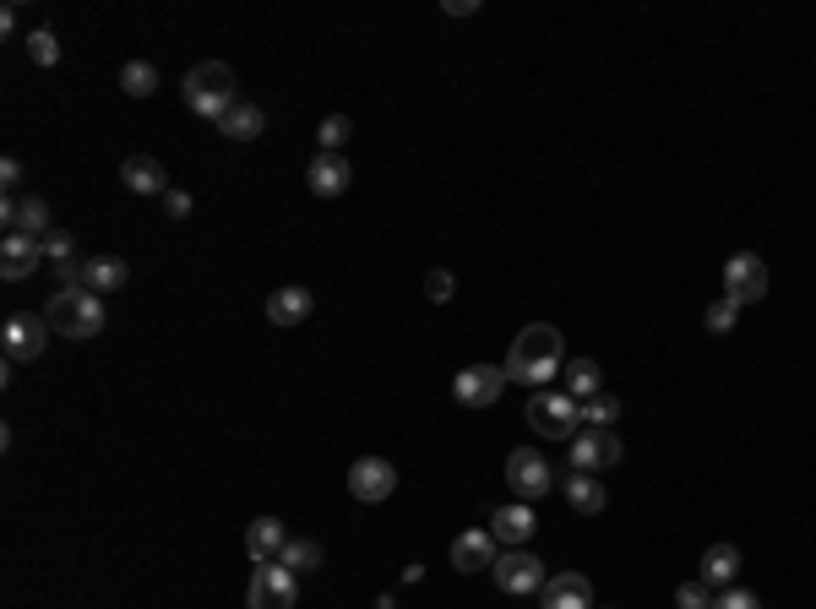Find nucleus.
<instances>
[{"mask_svg": "<svg viewBox=\"0 0 816 609\" xmlns=\"http://www.w3.org/2000/svg\"><path fill=\"white\" fill-rule=\"evenodd\" d=\"M501 370H507V381H518V386H550L556 370H566V343H561V332H556L550 321L523 327Z\"/></svg>", "mask_w": 816, "mask_h": 609, "instance_id": "f257e3e1", "label": "nucleus"}, {"mask_svg": "<svg viewBox=\"0 0 816 609\" xmlns=\"http://www.w3.org/2000/svg\"><path fill=\"white\" fill-rule=\"evenodd\" d=\"M496 587L501 593H539L550 576H545V560L534 555V549H507V555H496Z\"/></svg>", "mask_w": 816, "mask_h": 609, "instance_id": "6e6552de", "label": "nucleus"}, {"mask_svg": "<svg viewBox=\"0 0 816 609\" xmlns=\"http://www.w3.org/2000/svg\"><path fill=\"white\" fill-rule=\"evenodd\" d=\"M534 528H539V517H534L528 500H512V506H496V511H490V538L507 544V549H523V544L534 538Z\"/></svg>", "mask_w": 816, "mask_h": 609, "instance_id": "ddd939ff", "label": "nucleus"}, {"mask_svg": "<svg viewBox=\"0 0 816 609\" xmlns=\"http://www.w3.org/2000/svg\"><path fill=\"white\" fill-rule=\"evenodd\" d=\"M44 321L61 338H99L104 332V294H93V289H55V300L44 305Z\"/></svg>", "mask_w": 816, "mask_h": 609, "instance_id": "7ed1b4c3", "label": "nucleus"}, {"mask_svg": "<svg viewBox=\"0 0 816 609\" xmlns=\"http://www.w3.org/2000/svg\"><path fill=\"white\" fill-rule=\"evenodd\" d=\"M218 131H224V137H234V142H256V137L267 131V115H262L256 104H245V99H240V104L218 120Z\"/></svg>", "mask_w": 816, "mask_h": 609, "instance_id": "b1692460", "label": "nucleus"}, {"mask_svg": "<svg viewBox=\"0 0 816 609\" xmlns=\"http://www.w3.org/2000/svg\"><path fill=\"white\" fill-rule=\"evenodd\" d=\"M452 289H458V283H452V272H447V267L425 272V294H431L436 305H447V300H452Z\"/></svg>", "mask_w": 816, "mask_h": 609, "instance_id": "f704fd0d", "label": "nucleus"}, {"mask_svg": "<svg viewBox=\"0 0 816 609\" xmlns=\"http://www.w3.org/2000/svg\"><path fill=\"white\" fill-rule=\"evenodd\" d=\"M528 424L539 435H556V441H572L583 430V403L572 392H534L528 403Z\"/></svg>", "mask_w": 816, "mask_h": 609, "instance_id": "20e7f679", "label": "nucleus"}, {"mask_svg": "<svg viewBox=\"0 0 816 609\" xmlns=\"http://www.w3.org/2000/svg\"><path fill=\"white\" fill-rule=\"evenodd\" d=\"M561 490H566V500H572V511H583V517H599L604 506H610V495H604V484H599V473H566L561 479Z\"/></svg>", "mask_w": 816, "mask_h": 609, "instance_id": "4be33fe9", "label": "nucleus"}, {"mask_svg": "<svg viewBox=\"0 0 816 609\" xmlns=\"http://www.w3.org/2000/svg\"><path fill=\"white\" fill-rule=\"evenodd\" d=\"M392 490H397V468H392L386 457H359V462L348 468V495H354V500L381 506Z\"/></svg>", "mask_w": 816, "mask_h": 609, "instance_id": "f8f14e48", "label": "nucleus"}, {"mask_svg": "<svg viewBox=\"0 0 816 609\" xmlns=\"http://www.w3.org/2000/svg\"><path fill=\"white\" fill-rule=\"evenodd\" d=\"M120 180H126V191H137V196H169V175H164V164L148 158V153H131V158L120 164Z\"/></svg>", "mask_w": 816, "mask_h": 609, "instance_id": "f3484780", "label": "nucleus"}, {"mask_svg": "<svg viewBox=\"0 0 816 609\" xmlns=\"http://www.w3.org/2000/svg\"><path fill=\"white\" fill-rule=\"evenodd\" d=\"M251 609H294V571L283 560H267L251 571V593H245Z\"/></svg>", "mask_w": 816, "mask_h": 609, "instance_id": "1a4fd4ad", "label": "nucleus"}, {"mask_svg": "<svg viewBox=\"0 0 816 609\" xmlns=\"http://www.w3.org/2000/svg\"><path fill=\"white\" fill-rule=\"evenodd\" d=\"M126 278H131V267L120 256H93L82 267V289H93V294H115V289H126Z\"/></svg>", "mask_w": 816, "mask_h": 609, "instance_id": "5701e85b", "label": "nucleus"}, {"mask_svg": "<svg viewBox=\"0 0 816 609\" xmlns=\"http://www.w3.org/2000/svg\"><path fill=\"white\" fill-rule=\"evenodd\" d=\"M28 55H34V66H55L61 61V39L50 28H34L28 34Z\"/></svg>", "mask_w": 816, "mask_h": 609, "instance_id": "c756f323", "label": "nucleus"}, {"mask_svg": "<svg viewBox=\"0 0 816 609\" xmlns=\"http://www.w3.org/2000/svg\"><path fill=\"white\" fill-rule=\"evenodd\" d=\"M713 609H762V598L745 593V587H724V593L713 598Z\"/></svg>", "mask_w": 816, "mask_h": 609, "instance_id": "c9c22d12", "label": "nucleus"}, {"mask_svg": "<svg viewBox=\"0 0 816 609\" xmlns=\"http://www.w3.org/2000/svg\"><path fill=\"white\" fill-rule=\"evenodd\" d=\"M507 484H512V495L518 500H539V495H550L556 490V468L545 462V452H534V446H518L512 457H507Z\"/></svg>", "mask_w": 816, "mask_h": 609, "instance_id": "423d86ee", "label": "nucleus"}, {"mask_svg": "<svg viewBox=\"0 0 816 609\" xmlns=\"http://www.w3.org/2000/svg\"><path fill=\"white\" fill-rule=\"evenodd\" d=\"M283 544H289V533H283V522H278V517H256V522L245 528V555H251L256 566L278 560V555H283Z\"/></svg>", "mask_w": 816, "mask_h": 609, "instance_id": "aec40b11", "label": "nucleus"}, {"mask_svg": "<svg viewBox=\"0 0 816 609\" xmlns=\"http://www.w3.org/2000/svg\"><path fill=\"white\" fill-rule=\"evenodd\" d=\"M735 321H740V305H735L729 294H724L718 305H707V316H702V327H707V332H729Z\"/></svg>", "mask_w": 816, "mask_h": 609, "instance_id": "2f4dec72", "label": "nucleus"}, {"mask_svg": "<svg viewBox=\"0 0 816 609\" xmlns=\"http://www.w3.org/2000/svg\"><path fill=\"white\" fill-rule=\"evenodd\" d=\"M0 180L17 186V180H23V158H0Z\"/></svg>", "mask_w": 816, "mask_h": 609, "instance_id": "4c0bfd02", "label": "nucleus"}, {"mask_svg": "<svg viewBox=\"0 0 816 609\" xmlns=\"http://www.w3.org/2000/svg\"><path fill=\"white\" fill-rule=\"evenodd\" d=\"M120 88H126L131 99H148V93L158 88V66H153V61H131V66L120 72Z\"/></svg>", "mask_w": 816, "mask_h": 609, "instance_id": "cd10ccee", "label": "nucleus"}, {"mask_svg": "<svg viewBox=\"0 0 816 609\" xmlns=\"http://www.w3.org/2000/svg\"><path fill=\"white\" fill-rule=\"evenodd\" d=\"M0 34H17V7H0Z\"/></svg>", "mask_w": 816, "mask_h": 609, "instance_id": "ea45409f", "label": "nucleus"}, {"mask_svg": "<svg viewBox=\"0 0 816 609\" xmlns=\"http://www.w3.org/2000/svg\"><path fill=\"white\" fill-rule=\"evenodd\" d=\"M545 609H594V587L583 571H556L545 587H539Z\"/></svg>", "mask_w": 816, "mask_h": 609, "instance_id": "2eb2a0df", "label": "nucleus"}, {"mask_svg": "<svg viewBox=\"0 0 816 609\" xmlns=\"http://www.w3.org/2000/svg\"><path fill=\"white\" fill-rule=\"evenodd\" d=\"M724 294H729L735 305L762 300V294H767V262H762L756 251H735V256L724 262Z\"/></svg>", "mask_w": 816, "mask_h": 609, "instance_id": "0eeeda50", "label": "nucleus"}, {"mask_svg": "<svg viewBox=\"0 0 816 609\" xmlns=\"http://www.w3.org/2000/svg\"><path fill=\"white\" fill-rule=\"evenodd\" d=\"M0 348H7L12 365H28L50 348V321L34 316V310H12L7 321H0Z\"/></svg>", "mask_w": 816, "mask_h": 609, "instance_id": "39448f33", "label": "nucleus"}, {"mask_svg": "<svg viewBox=\"0 0 816 609\" xmlns=\"http://www.w3.org/2000/svg\"><path fill=\"white\" fill-rule=\"evenodd\" d=\"M740 576V549L735 544H713L707 555H702V582L707 587H729Z\"/></svg>", "mask_w": 816, "mask_h": 609, "instance_id": "393cba45", "label": "nucleus"}, {"mask_svg": "<svg viewBox=\"0 0 816 609\" xmlns=\"http://www.w3.org/2000/svg\"><path fill=\"white\" fill-rule=\"evenodd\" d=\"M0 224H7V234H34L44 240L55 224H50V202L44 196H28V202H7L0 207Z\"/></svg>", "mask_w": 816, "mask_h": 609, "instance_id": "dca6fc26", "label": "nucleus"}, {"mask_svg": "<svg viewBox=\"0 0 816 609\" xmlns=\"http://www.w3.org/2000/svg\"><path fill=\"white\" fill-rule=\"evenodd\" d=\"M72 251H77V245H72V234H66V229H50V234H44V256H50V267H55V262H72Z\"/></svg>", "mask_w": 816, "mask_h": 609, "instance_id": "72a5a7b5", "label": "nucleus"}, {"mask_svg": "<svg viewBox=\"0 0 816 609\" xmlns=\"http://www.w3.org/2000/svg\"><path fill=\"white\" fill-rule=\"evenodd\" d=\"M348 180H354V169L343 164V153H316L310 169H305V186H310L316 196H343Z\"/></svg>", "mask_w": 816, "mask_h": 609, "instance_id": "a211bd4d", "label": "nucleus"}, {"mask_svg": "<svg viewBox=\"0 0 816 609\" xmlns=\"http://www.w3.org/2000/svg\"><path fill=\"white\" fill-rule=\"evenodd\" d=\"M561 376H566V386H561V392H572L577 403H588V397H599V392H604V376H599V365H594V359H566V370H561Z\"/></svg>", "mask_w": 816, "mask_h": 609, "instance_id": "a878e982", "label": "nucleus"}, {"mask_svg": "<svg viewBox=\"0 0 816 609\" xmlns=\"http://www.w3.org/2000/svg\"><path fill=\"white\" fill-rule=\"evenodd\" d=\"M310 310H316V294H310V289H299V283H294V289H272V294H267V321H272V327H299Z\"/></svg>", "mask_w": 816, "mask_h": 609, "instance_id": "6ab92c4d", "label": "nucleus"}, {"mask_svg": "<svg viewBox=\"0 0 816 609\" xmlns=\"http://www.w3.org/2000/svg\"><path fill=\"white\" fill-rule=\"evenodd\" d=\"M615 419H621V397H615V392H599V397L583 403V424H588V430H610Z\"/></svg>", "mask_w": 816, "mask_h": 609, "instance_id": "bb28decb", "label": "nucleus"}, {"mask_svg": "<svg viewBox=\"0 0 816 609\" xmlns=\"http://www.w3.org/2000/svg\"><path fill=\"white\" fill-rule=\"evenodd\" d=\"M44 262H50L44 240H34V234H7V245H0V278H7V283H23Z\"/></svg>", "mask_w": 816, "mask_h": 609, "instance_id": "4468645a", "label": "nucleus"}, {"mask_svg": "<svg viewBox=\"0 0 816 609\" xmlns=\"http://www.w3.org/2000/svg\"><path fill=\"white\" fill-rule=\"evenodd\" d=\"M348 131H354V126H348V115H327V120H321V131H316V137H321V153H337V148L348 142Z\"/></svg>", "mask_w": 816, "mask_h": 609, "instance_id": "7c9ffc66", "label": "nucleus"}, {"mask_svg": "<svg viewBox=\"0 0 816 609\" xmlns=\"http://www.w3.org/2000/svg\"><path fill=\"white\" fill-rule=\"evenodd\" d=\"M501 392H507V370H501V365H469V370H458V381H452V397H458L463 408H490Z\"/></svg>", "mask_w": 816, "mask_h": 609, "instance_id": "9d476101", "label": "nucleus"}, {"mask_svg": "<svg viewBox=\"0 0 816 609\" xmlns=\"http://www.w3.org/2000/svg\"><path fill=\"white\" fill-rule=\"evenodd\" d=\"M278 560H283L289 571H316V566H321V544H310V538H289Z\"/></svg>", "mask_w": 816, "mask_h": 609, "instance_id": "c85d7f7f", "label": "nucleus"}, {"mask_svg": "<svg viewBox=\"0 0 816 609\" xmlns=\"http://www.w3.org/2000/svg\"><path fill=\"white\" fill-rule=\"evenodd\" d=\"M566 446H572V468H577V473H599V468H615V462H621V435H610V430H588V424H583Z\"/></svg>", "mask_w": 816, "mask_h": 609, "instance_id": "9b49d317", "label": "nucleus"}, {"mask_svg": "<svg viewBox=\"0 0 816 609\" xmlns=\"http://www.w3.org/2000/svg\"><path fill=\"white\" fill-rule=\"evenodd\" d=\"M675 609H713L707 582H680V587H675Z\"/></svg>", "mask_w": 816, "mask_h": 609, "instance_id": "473e14b6", "label": "nucleus"}, {"mask_svg": "<svg viewBox=\"0 0 816 609\" xmlns=\"http://www.w3.org/2000/svg\"><path fill=\"white\" fill-rule=\"evenodd\" d=\"M164 207H169V218H191V196H186V191H169Z\"/></svg>", "mask_w": 816, "mask_h": 609, "instance_id": "e433bc0d", "label": "nucleus"}, {"mask_svg": "<svg viewBox=\"0 0 816 609\" xmlns=\"http://www.w3.org/2000/svg\"><path fill=\"white\" fill-rule=\"evenodd\" d=\"M452 566H458V571H490V566H496V538L480 533V528L458 533V538H452Z\"/></svg>", "mask_w": 816, "mask_h": 609, "instance_id": "412c9836", "label": "nucleus"}, {"mask_svg": "<svg viewBox=\"0 0 816 609\" xmlns=\"http://www.w3.org/2000/svg\"><path fill=\"white\" fill-rule=\"evenodd\" d=\"M447 12H452V17H474L480 0H447Z\"/></svg>", "mask_w": 816, "mask_h": 609, "instance_id": "58836bf2", "label": "nucleus"}, {"mask_svg": "<svg viewBox=\"0 0 816 609\" xmlns=\"http://www.w3.org/2000/svg\"><path fill=\"white\" fill-rule=\"evenodd\" d=\"M180 93H186V110L191 115H202V120H224L234 104H240V93H234V72L224 66V61H207V66H191L186 72V83H180Z\"/></svg>", "mask_w": 816, "mask_h": 609, "instance_id": "f03ea898", "label": "nucleus"}]
</instances>
